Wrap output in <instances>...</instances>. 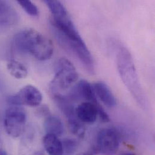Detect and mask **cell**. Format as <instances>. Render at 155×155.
<instances>
[{
	"label": "cell",
	"instance_id": "e0dca14e",
	"mask_svg": "<svg viewBox=\"0 0 155 155\" xmlns=\"http://www.w3.org/2000/svg\"><path fill=\"white\" fill-rule=\"evenodd\" d=\"M17 2L28 15L31 16H37L39 15V9L38 7L31 1L19 0L17 1Z\"/></svg>",
	"mask_w": 155,
	"mask_h": 155
},
{
	"label": "cell",
	"instance_id": "8fae6325",
	"mask_svg": "<svg viewBox=\"0 0 155 155\" xmlns=\"http://www.w3.org/2000/svg\"><path fill=\"white\" fill-rule=\"evenodd\" d=\"M94 89L100 100L107 106L113 107L116 106L117 101L109 87L103 81H97L94 84Z\"/></svg>",
	"mask_w": 155,
	"mask_h": 155
},
{
	"label": "cell",
	"instance_id": "7c38bea8",
	"mask_svg": "<svg viewBox=\"0 0 155 155\" xmlns=\"http://www.w3.org/2000/svg\"><path fill=\"white\" fill-rule=\"evenodd\" d=\"M44 149L48 155H63L62 141L52 134H46L43 138Z\"/></svg>",
	"mask_w": 155,
	"mask_h": 155
},
{
	"label": "cell",
	"instance_id": "2e32d148",
	"mask_svg": "<svg viewBox=\"0 0 155 155\" xmlns=\"http://www.w3.org/2000/svg\"><path fill=\"white\" fill-rule=\"evenodd\" d=\"M44 2L50 9L53 16L68 14L67 8L61 1L56 0H45Z\"/></svg>",
	"mask_w": 155,
	"mask_h": 155
},
{
	"label": "cell",
	"instance_id": "3957f363",
	"mask_svg": "<svg viewBox=\"0 0 155 155\" xmlns=\"http://www.w3.org/2000/svg\"><path fill=\"white\" fill-rule=\"evenodd\" d=\"M78 71L72 62L65 58H60L55 66V75L50 83L52 94H62L77 81Z\"/></svg>",
	"mask_w": 155,
	"mask_h": 155
},
{
	"label": "cell",
	"instance_id": "5bb4252c",
	"mask_svg": "<svg viewBox=\"0 0 155 155\" xmlns=\"http://www.w3.org/2000/svg\"><path fill=\"white\" fill-rule=\"evenodd\" d=\"M67 119L68 125L71 132L78 138H83L85 134V127L76 115V112L65 117Z\"/></svg>",
	"mask_w": 155,
	"mask_h": 155
},
{
	"label": "cell",
	"instance_id": "ac0fdd59",
	"mask_svg": "<svg viewBox=\"0 0 155 155\" xmlns=\"http://www.w3.org/2000/svg\"><path fill=\"white\" fill-rule=\"evenodd\" d=\"M63 155H73L78 147V141L74 139L67 138L62 141Z\"/></svg>",
	"mask_w": 155,
	"mask_h": 155
},
{
	"label": "cell",
	"instance_id": "7a4b0ae2",
	"mask_svg": "<svg viewBox=\"0 0 155 155\" xmlns=\"http://www.w3.org/2000/svg\"><path fill=\"white\" fill-rule=\"evenodd\" d=\"M117 65L120 77L130 92L139 101L143 100V91L132 56L129 51L120 47L117 54Z\"/></svg>",
	"mask_w": 155,
	"mask_h": 155
},
{
	"label": "cell",
	"instance_id": "44dd1931",
	"mask_svg": "<svg viewBox=\"0 0 155 155\" xmlns=\"http://www.w3.org/2000/svg\"><path fill=\"white\" fill-rule=\"evenodd\" d=\"M0 155H7V153H6V152L5 151H4V150H1V151H0Z\"/></svg>",
	"mask_w": 155,
	"mask_h": 155
},
{
	"label": "cell",
	"instance_id": "ffe728a7",
	"mask_svg": "<svg viewBox=\"0 0 155 155\" xmlns=\"http://www.w3.org/2000/svg\"><path fill=\"white\" fill-rule=\"evenodd\" d=\"M39 114H41V115H44V116H47L48 117V115H50L49 114V109L47 107V106H42L39 110Z\"/></svg>",
	"mask_w": 155,
	"mask_h": 155
},
{
	"label": "cell",
	"instance_id": "5b68a950",
	"mask_svg": "<svg viewBox=\"0 0 155 155\" xmlns=\"http://www.w3.org/2000/svg\"><path fill=\"white\" fill-rule=\"evenodd\" d=\"M26 121L27 115L23 108L18 106H10L5 112L4 129L11 137L18 138L23 134Z\"/></svg>",
	"mask_w": 155,
	"mask_h": 155
},
{
	"label": "cell",
	"instance_id": "277c9868",
	"mask_svg": "<svg viewBox=\"0 0 155 155\" xmlns=\"http://www.w3.org/2000/svg\"><path fill=\"white\" fill-rule=\"evenodd\" d=\"M54 33L61 45L78 58L90 74H95V65L93 58L83 40H73L55 31Z\"/></svg>",
	"mask_w": 155,
	"mask_h": 155
},
{
	"label": "cell",
	"instance_id": "8992f818",
	"mask_svg": "<svg viewBox=\"0 0 155 155\" xmlns=\"http://www.w3.org/2000/svg\"><path fill=\"white\" fill-rule=\"evenodd\" d=\"M42 101L41 91L35 86L28 84L24 86L16 94L10 95L7 98L10 106L27 105L31 107L39 106Z\"/></svg>",
	"mask_w": 155,
	"mask_h": 155
},
{
	"label": "cell",
	"instance_id": "ba28073f",
	"mask_svg": "<svg viewBox=\"0 0 155 155\" xmlns=\"http://www.w3.org/2000/svg\"><path fill=\"white\" fill-rule=\"evenodd\" d=\"M66 96L71 101L83 100L86 102H91L97 105L99 104L94 88L85 80L79 81L71 89Z\"/></svg>",
	"mask_w": 155,
	"mask_h": 155
},
{
	"label": "cell",
	"instance_id": "9c48e42d",
	"mask_svg": "<svg viewBox=\"0 0 155 155\" xmlns=\"http://www.w3.org/2000/svg\"><path fill=\"white\" fill-rule=\"evenodd\" d=\"M101 106L91 102H83L76 107V114L78 119L83 124L94 123L98 116L97 107Z\"/></svg>",
	"mask_w": 155,
	"mask_h": 155
},
{
	"label": "cell",
	"instance_id": "9a60e30c",
	"mask_svg": "<svg viewBox=\"0 0 155 155\" xmlns=\"http://www.w3.org/2000/svg\"><path fill=\"white\" fill-rule=\"evenodd\" d=\"M7 68L12 76L17 79L25 78L28 75L27 68L20 62L10 59L7 64Z\"/></svg>",
	"mask_w": 155,
	"mask_h": 155
},
{
	"label": "cell",
	"instance_id": "d6986e66",
	"mask_svg": "<svg viewBox=\"0 0 155 155\" xmlns=\"http://www.w3.org/2000/svg\"><path fill=\"white\" fill-rule=\"evenodd\" d=\"M98 154H99V152L96 146L93 145L92 146H91V147L89 150L85 152H80L78 155H97Z\"/></svg>",
	"mask_w": 155,
	"mask_h": 155
},
{
	"label": "cell",
	"instance_id": "52a82bcc",
	"mask_svg": "<svg viewBox=\"0 0 155 155\" xmlns=\"http://www.w3.org/2000/svg\"><path fill=\"white\" fill-rule=\"evenodd\" d=\"M120 142V137L116 130L112 128H105L98 132L95 145L99 153L113 155L117 152Z\"/></svg>",
	"mask_w": 155,
	"mask_h": 155
},
{
	"label": "cell",
	"instance_id": "4fadbf2b",
	"mask_svg": "<svg viewBox=\"0 0 155 155\" xmlns=\"http://www.w3.org/2000/svg\"><path fill=\"white\" fill-rule=\"evenodd\" d=\"M44 126L47 134H52L59 137L64 133V124L56 116L48 115L44 121Z\"/></svg>",
	"mask_w": 155,
	"mask_h": 155
},
{
	"label": "cell",
	"instance_id": "6da1fadb",
	"mask_svg": "<svg viewBox=\"0 0 155 155\" xmlns=\"http://www.w3.org/2000/svg\"><path fill=\"white\" fill-rule=\"evenodd\" d=\"M13 44L18 52L28 53L41 61L50 59L54 52L52 41L32 28L24 29L18 32L13 38Z\"/></svg>",
	"mask_w": 155,
	"mask_h": 155
},
{
	"label": "cell",
	"instance_id": "603a6c76",
	"mask_svg": "<svg viewBox=\"0 0 155 155\" xmlns=\"http://www.w3.org/2000/svg\"><path fill=\"white\" fill-rule=\"evenodd\" d=\"M123 155H135L134 153H124Z\"/></svg>",
	"mask_w": 155,
	"mask_h": 155
},
{
	"label": "cell",
	"instance_id": "7402d4cb",
	"mask_svg": "<svg viewBox=\"0 0 155 155\" xmlns=\"http://www.w3.org/2000/svg\"><path fill=\"white\" fill-rule=\"evenodd\" d=\"M2 142L1 139L0 138V151L2 150Z\"/></svg>",
	"mask_w": 155,
	"mask_h": 155
},
{
	"label": "cell",
	"instance_id": "30bf717a",
	"mask_svg": "<svg viewBox=\"0 0 155 155\" xmlns=\"http://www.w3.org/2000/svg\"><path fill=\"white\" fill-rule=\"evenodd\" d=\"M18 15L15 8L7 1H0V27H8L15 25Z\"/></svg>",
	"mask_w": 155,
	"mask_h": 155
}]
</instances>
